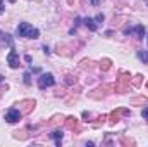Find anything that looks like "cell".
I'll return each instance as SVG.
<instances>
[{
    "mask_svg": "<svg viewBox=\"0 0 148 147\" xmlns=\"http://www.w3.org/2000/svg\"><path fill=\"white\" fill-rule=\"evenodd\" d=\"M84 26L90 30V31H97V21L93 19V17H84Z\"/></svg>",
    "mask_w": 148,
    "mask_h": 147,
    "instance_id": "obj_6",
    "label": "cell"
},
{
    "mask_svg": "<svg viewBox=\"0 0 148 147\" xmlns=\"http://www.w3.org/2000/svg\"><path fill=\"white\" fill-rule=\"evenodd\" d=\"M62 135H64V133H62L60 130H55V132H52V133H50V137H52V139L55 140V144H57V146H60V140H62Z\"/></svg>",
    "mask_w": 148,
    "mask_h": 147,
    "instance_id": "obj_7",
    "label": "cell"
},
{
    "mask_svg": "<svg viewBox=\"0 0 148 147\" xmlns=\"http://www.w3.org/2000/svg\"><path fill=\"white\" fill-rule=\"evenodd\" d=\"M147 40H148V37H147Z\"/></svg>",
    "mask_w": 148,
    "mask_h": 147,
    "instance_id": "obj_18",
    "label": "cell"
},
{
    "mask_svg": "<svg viewBox=\"0 0 148 147\" xmlns=\"http://www.w3.org/2000/svg\"><path fill=\"white\" fill-rule=\"evenodd\" d=\"M16 33H17V37H21V38H33L35 40V38L40 37V31L36 28H33L29 23H19Z\"/></svg>",
    "mask_w": 148,
    "mask_h": 147,
    "instance_id": "obj_1",
    "label": "cell"
},
{
    "mask_svg": "<svg viewBox=\"0 0 148 147\" xmlns=\"http://www.w3.org/2000/svg\"><path fill=\"white\" fill-rule=\"evenodd\" d=\"M9 2H16V0H9Z\"/></svg>",
    "mask_w": 148,
    "mask_h": 147,
    "instance_id": "obj_17",
    "label": "cell"
},
{
    "mask_svg": "<svg viewBox=\"0 0 148 147\" xmlns=\"http://www.w3.org/2000/svg\"><path fill=\"white\" fill-rule=\"evenodd\" d=\"M2 80H3V76H2V74H0V81H2Z\"/></svg>",
    "mask_w": 148,
    "mask_h": 147,
    "instance_id": "obj_16",
    "label": "cell"
},
{
    "mask_svg": "<svg viewBox=\"0 0 148 147\" xmlns=\"http://www.w3.org/2000/svg\"><path fill=\"white\" fill-rule=\"evenodd\" d=\"M103 19H105V17H103V14H98V16L95 17V21H98V23H102Z\"/></svg>",
    "mask_w": 148,
    "mask_h": 147,
    "instance_id": "obj_12",
    "label": "cell"
},
{
    "mask_svg": "<svg viewBox=\"0 0 148 147\" xmlns=\"http://www.w3.org/2000/svg\"><path fill=\"white\" fill-rule=\"evenodd\" d=\"M43 52H45V54H47V55H48V54H50V49H48V47H47V45H45V47H43Z\"/></svg>",
    "mask_w": 148,
    "mask_h": 147,
    "instance_id": "obj_13",
    "label": "cell"
},
{
    "mask_svg": "<svg viewBox=\"0 0 148 147\" xmlns=\"http://www.w3.org/2000/svg\"><path fill=\"white\" fill-rule=\"evenodd\" d=\"M2 40H3V42H5L10 49H14V40H12V37H10V35H7V33H5V35L2 37Z\"/></svg>",
    "mask_w": 148,
    "mask_h": 147,
    "instance_id": "obj_9",
    "label": "cell"
},
{
    "mask_svg": "<svg viewBox=\"0 0 148 147\" xmlns=\"http://www.w3.org/2000/svg\"><path fill=\"white\" fill-rule=\"evenodd\" d=\"M3 12V0H0V14Z\"/></svg>",
    "mask_w": 148,
    "mask_h": 147,
    "instance_id": "obj_14",
    "label": "cell"
},
{
    "mask_svg": "<svg viewBox=\"0 0 148 147\" xmlns=\"http://www.w3.org/2000/svg\"><path fill=\"white\" fill-rule=\"evenodd\" d=\"M141 116H143V118L148 121V107H143V111H141Z\"/></svg>",
    "mask_w": 148,
    "mask_h": 147,
    "instance_id": "obj_11",
    "label": "cell"
},
{
    "mask_svg": "<svg viewBox=\"0 0 148 147\" xmlns=\"http://www.w3.org/2000/svg\"><path fill=\"white\" fill-rule=\"evenodd\" d=\"M24 83L26 85H31V76H29V73H24Z\"/></svg>",
    "mask_w": 148,
    "mask_h": 147,
    "instance_id": "obj_10",
    "label": "cell"
},
{
    "mask_svg": "<svg viewBox=\"0 0 148 147\" xmlns=\"http://www.w3.org/2000/svg\"><path fill=\"white\" fill-rule=\"evenodd\" d=\"M138 57L143 61V64H148V50H138Z\"/></svg>",
    "mask_w": 148,
    "mask_h": 147,
    "instance_id": "obj_8",
    "label": "cell"
},
{
    "mask_svg": "<svg viewBox=\"0 0 148 147\" xmlns=\"http://www.w3.org/2000/svg\"><path fill=\"white\" fill-rule=\"evenodd\" d=\"M19 62H21L19 54H17L14 49H10V52L7 54V64H9L12 69H16V68H19Z\"/></svg>",
    "mask_w": 148,
    "mask_h": 147,
    "instance_id": "obj_3",
    "label": "cell"
},
{
    "mask_svg": "<svg viewBox=\"0 0 148 147\" xmlns=\"http://www.w3.org/2000/svg\"><path fill=\"white\" fill-rule=\"evenodd\" d=\"M53 85H55V78H53L52 73H45L38 78V87H40L41 90H45V88H48V87H53Z\"/></svg>",
    "mask_w": 148,
    "mask_h": 147,
    "instance_id": "obj_2",
    "label": "cell"
},
{
    "mask_svg": "<svg viewBox=\"0 0 148 147\" xmlns=\"http://www.w3.org/2000/svg\"><path fill=\"white\" fill-rule=\"evenodd\" d=\"M21 116H23L21 111L16 109V107H12V109L7 111V114H5V121H7V123H17V121L21 119Z\"/></svg>",
    "mask_w": 148,
    "mask_h": 147,
    "instance_id": "obj_4",
    "label": "cell"
},
{
    "mask_svg": "<svg viewBox=\"0 0 148 147\" xmlns=\"http://www.w3.org/2000/svg\"><path fill=\"white\" fill-rule=\"evenodd\" d=\"M90 2H91L93 5H98V2H100V0H90Z\"/></svg>",
    "mask_w": 148,
    "mask_h": 147,
    "instance_id": "obj_15",
    "label": "cell"
},
{
    "mask_svg": "<svg viewBox=\"0 0 148 147\" xmlns=\"http://www.w3.org/2000/svg\"><path fill=\"white\" fill-rule=\"evenodd\" d=\"M124 33H126V35H129V33H136V37L138 38H143L145 37V26L140 24V26H136V28H126Z\"/></svg>",
    "mask_w": 148,
    "mask_h": 147,
    "instance_id": "obj_5",
    "label": "cell"
}]
</instances>
